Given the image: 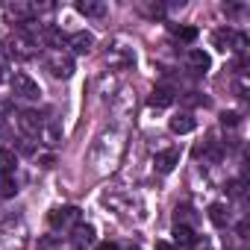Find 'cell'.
Instances as JSON below:
<instances>
[{
	"mask_svg": "<svg viewBox=\"0 0 250 250\" xmlns=\"http://www.w3.org/2000/svg\"><path fill=\"white\" fill-rule=\"evenodd\" d=\"M9 85H12V94H15L18 100H39V97H42L39 83H36L30 74H24V71L9 74Z\"/></svg>",
	"mask_w": 250,
	"mask_h": 250,
	"instance_id": "cell-5",
	"label": "cell"
},
{
	"mask_svg": "<svg viewBox=\"0 0 250 250\" xmlns=\"http://www.w3.org/2000/svg\"><path fill=\"white\" fill-rule=\"evenodd\" d=\"M94 250H118V244H115V241H100Z\"/></svg>",
	"mask_w": 250,
	"mask_h": 250,
	"instance_id": "cell-32",
	"label": "cell"
},
{
	"mask_svg": "<svg viewBox=\"0 0 250 250\" xmlns=\"http://www.w3.org/2000/svg\"><path fill=\"white\" fill-rule=\"evenodd\" d=\"M180 39H183V42H194V39H197V30H194V27H183V30H180Z\"/></svg>",
	"mask_w": 250,
	"mask_h": 250,
	"instance_id": "cell-27",
	"label": "cell"
},
{
	"mask_svg": "<svg viewBox=\"0 0 250 250\" xmlns=\"http://www.w3.org/2000/svg\"><path fill=\"white\" fill-rule=\"evenodd\" d=\"M174 244H177V247H194V244H197L194 229L186 227V224H174Z\"/></svg>",
	"mask_w": 250,
	"mask_h": 250,
	"instance_id": "cell-17",
	"label": "cell"
},
{
	"mask_svg": "<svg viewBox=\"0 0 250 250\" xmlns=\"http://www.w3.org/2000/svg\"><path fill=\"white\" fill-rule=\"evenodd\" d=\"M77 12L85 15V18H103L106 15V3H94V0H80L77 3Z\"/></svg>",
	"mask_w": 250,
	"mask_h": 250,
	"instance_id": "cell-21",
	"label": "cell"
},
{
	"mask_svg": "<svg viewBox=\"0 0 250 250\" xmlns=\"http://www.w3.org/2000/svg\"><path fill=\"white\" fill-rule=\"evenodd\" d=\"M212 44H215V50H221V53H227V50L244 53L247 36H244V33H235V30H229V27H224V30H215V33H212Z\"/></svg>",
	"mask_w": 250,
	"mask_h": 250,
	"instance_id": "cell-6",
	"label": "cell"
},
{
	"mask_svg": "<svg viewBox=\"0 0 250 250\" xmlns=\"http://www.w3.org/2000/svg\"><path fill=\"white\" fill-rule=\"evenodd\" d=\"M42 127H44L42 112H36V109H24V112L18 115V130L24 133V139H36V136H42Z\"/></svg>",
	"mask_w": 250,
	"mask_h": 250,
	"instance_id": "cell-8",
	"label": "cell"
},
{
	"mask_svg": "<svg viewBox=\"0 0 250 250\" xmlns=\"http://www.w3.org/2000/svg\"><path fill=\"white\" fill-rule=\"evenodd\" d=\"M188 68H191L194 74H206V71L212 68V59H209V53H206V50H200V47L188 50Z\"/></svg>",
	"mask_w": 250,
	"mask_h": 250,
	"instance_id": "cell-14",
	"label": "cell"
},
{
	"mask_svg": "<svg viewBox=\"0 0 250 250\" xmlns=\"http://www.w3.org/2000/svg\"><path fill=\"white\" fill-rule=\"evenodd\" d=\"M209 221H212L218 229H224V227L229 224V209H227V203H212V206H209Z\"/></svg>",
	"mask_w": 250,
	"mask_h": 250,
	"instance_id": "cell-20",
	"label": "cell"
},
{
	"mask_svg": "<svg viewBox=\"0 0 250 250\" xmlns=\"http://www.w3.org/2000/svg\"><path fill=\"white\" fill-rule=\"evenodd\" d=\"M21 153H27V156H33V153H36V147L30 145V139H21Z\"/></svg>",
	"mask_w": 250,
	"mask_h": 250,
	"instance_id": "cell-30",
	"label": "cell"
},
{
	"mask_svg": "<svg viewBox=\"0 0 250 250\" xmlns=\"http://www.w3.org/2000/svg\"><path fill=\"white\" fill-rule=\"evenodd\" d=\"M130 250H142V247H130Z\"/></svg>",
	"mask_w": 250,
	"mask_h": 250,
	"instance_id": "cell-34",
	"label": "cell"
},
{
	"mask_svg": "<svg viewBox=\"0 0 250 250\" xmlns=\"http://www.w3.org/2000/svg\"><path fill=\"white\" fill-rule=\"evenodd\" d=\"M3 9H6V15H12V18H15V24H30V21H33V15L39 12V6H33V3H24V0L6 3Z\"/></svg>",
	"mask_w": 250,
	"mask_h": 250,
	"instance_id": "cell-11",
	"label": "cell"
},
{
	"mask_svg": "<svg viewBox=\"0 0 250 250\" xmlns=\"http://www.w3.org/2000/svg\"><path fill=\"white\" fill-rule=\"evenodd\" d=\"M71 244H74V250H85V247H91V244H94V227L80 221V224L71 229Z\"/></svg>",
	"mask_w": 250,
	"mask_h": 250,
	"instance_id": "cell-13",
	"label": "cell"
},
{
	"mask_svg": "<svg viewBox=\"0 0 250 250\" xmlns=\"http://www.w3.org/2000/svg\"><path fill=\"white\" fill-rule=\"evenodd\" d=\"M124 133H118V130H109V133H103L97 142H94V147H91V165H94V171L97 174H109V171H115V165L121 162V156H124Z\"/></svg>",
	"mask_w": 250,
	"mask_h": 250,
	"instance_id": "cell-1",
	"label": "cell"
},
{
	"mask_svg": "<svg viewBox=\"0 0 250 250\" xmlns=\"http://www.w3.org/2000/svg\"><path fill=\"white\" fill-rule=\"evenodd\" d=\"M156 250H174V247H171L168 241H156Z\"/></svg>",
	"mask_w": 250,
	"mask_h": 250,
	"instance_id": "cell-33",
	"label": "cell"
},
{
	"mask_svg": "<svg viewBox=\"0 0 250 250\" xmlns=\"http://www.w3.org/2000/svg\"><path fill=\"white\" fill-rule=\"evenodd\" d=\"M194 127H197V121L188 115V112H180V115H174L171 118V130L177 133V136H186V133H194Z\"/></svg>",
	"mask_w": 250,
	"mask_h": 250,
	"instance_id": "cell-16",
	"label": "cell"
},
{
	"mask_svg": "<svg viewBox=\"0 0 250 250\" xmlns=\"http://www.w3.org/2000/svg\"><path fill=\"white\" fill-rule=\"evenodd\" d=\"M42 62H44V68L50 71V77H53V80H71V77H74V71H77L74 56H71L68 50H47Z\"/></svg>",
	"mask_w": 250,
	"mask_h": 250,
	"instance_id": "cell-2",
	"label": "cell"
},
{
	"mask_svg": "<svg viewBox=\"0 0 250 250\" xmlns=\"http://www.w3.org/2000/svg\"><path fill=\"white\" fill-rule=\"evenodd\" d=\"M3 80H9V62L0 56V83H3Z\"/></svg>",
	"mask_w": 250,
	"mask_h": 250,
	"instance_id": "cell-29",
	"label": "cell"
},
{
	"mask_svg": "<svg viewBox=\"0 0 250 250\" xmlns=\"http://www.w3.org/2000/svg\"><path fill=\"white\" fill-rule=\"evenodd\" d=\"M39 139H44L47 147H59V145H62V130H59V124H56V121H44Z\"/></svg>",
	"mask_w": 250,
	"mask_h": 250,
	"instance_id": "cell-18",
	"label": "cell"
},
{
	"mask_svg": "<svg viewBox=\"0 0 250 250\" xmlns=\"http://www.w3.org/2000/svg\"><path fill=\"white\" fill-rule=\"evenodd\" d=\"M177 165H180V150H177V147L159 150V153L153 156V168H156L159 174H171V171H174Z\"/></svg>",
	"mask_w": 250,
	"mask_h": 250,
	"instance_id": "cell-12",
	"label": "cell"
},
{
	"mask_svg": "<svg viewBox=\"0 0 250 250\" xmlns=\"http://www.w3.org/2000/svg\"><path fill=\"white\" fill-rule=\"evenodd\" d=\"M145 12H147L150 18H162V15H165V6H162V3H150V6H145Z\"/></svg>",
	"mask_w": 250,
	"mask_h": 250,
	"instance_id": "cell-25",
	"label": "cell"
},
{
	"mask_svg": "<svg viewBox=\"0 0 250 250\" xmlns=\"http://www.w3.org/2000/svg\"><path fill=\"white\" fill-rule=\"evenodd\" d=\"M18 171V156L9 147H0V177H15Z\"/></svg>",
	"mask_w": 250,
	"mask_h": 250,
	"instance_id": "cell-15",
	"label": "cell"
},
{
	"mask_svg": "<svg viewBox=\"0 0 250 250\" xmlns=\"http://www.w3.org/2000/svg\"><path fill=\"white\" fill-rule=\"evenodd\" d=\"M183 100H186V103H194V106H206V103H209L206 97H197V91H191V94H186Z\"/></svg>",
	"mask_w": 250,
	"mask_h": 250,
	"instance_id": "cell-28",
	"label": "cell"
},
{
	"mask_svg": "<svg viewBox=\"0 0 250 250\" xmlns=\"http://www.w3.org/2000/svg\"><path fill=\"white\" fill-rule=\"evenodd\" d=\"M153 109H165V106H171L174 103V91L171 88H165V85H159V88H153V94H150V100H147Z\"/></svg>",
	"mask_w": 250,
	"mask_h": 250,
	"instance_id": "cell-19",
	"label": "cell"
},
{
	"mask_svg": "<svg viewBox=\"0 0 250 250\" xmlns=\"http://www.w3.org/2000/svg\"><path fill=\"white\" fill-rule=\"evenodd\" d=\"M206 250H209V247H206Z\"/></svg>",
	"mask_w": 250,
	"mask_h": 250,
	"instance_id": "cell-35",
	"label": "cell"
},
{
	"mask_svg": "<svg viewBox=\"0 0 250 250\" xmlns=\"http://www.w3.org/2000/svg\"><path fill=\"white\" fill-rule=\"evenodd\" d=\"M47 224H50V229H56V232L74 229V227L80 224V209H77V206H53L50 215H47Z\"/></svg>",
	"mask_w": 250,
	"mask_h": 250,
	"instance_id": "cell-7",
	"label": "cell"
},
{
	"mask_svg": "<svg viewBox=\"0 0 250 250\" xmlns=\"http://www.w3.org/2000/svg\"><path fill=\"white\" fill-rule=\"evenodd\" d=\"M174 221H177V224H186V227H191V224H194V215H191V209H188V206H177V215H174Z\"/></svg>",
	"mask_w": 250,
	"mask_h": 250,
	"instance_id": "cell-23",
	"label": "cell"
},
{
	"mask_svg": "<svg viewBox=\"0 0 250 250\" xmlns=\"http://www.w3.org/2000/svg\"><path fill=\"white\" fill-rule=\"evenodd\" d=\"M244 194V183L241 180H232L229 183V197H241Z\"/></svg>",
	"mask_w": 250,
	"mask_h": 250,
	"instance_id": "cell-26",
	"label": "cell"
},
{
	"mask_svg": "<svg viewBox=\"0 0 250 250\" xmlns=\"http://www.w3.org/2000/svg\"><path fill=\"white\" fill-rule=\"evenodd\" d=\"M15 194H18L15 177H0V197H15Z\"/></svg>",
	"mask_w": 250,
	"mask_h": 250,
	"instance_id": "cell-22",
	"label": "cell"
},
{
	"mask_svg": "<svg viewBox=\"0 0 250 250\" xmlns=\"http://www.w3.org/2000/svg\"><path fill=\"white\" fill-rule=\"evenodd\" d=\"M65 44H68L74 53L85 56V53H91V50H94V36H91V33H85V30H77V33H71V36L65 39Z\"/></svg>",
	"mask_w": 250,
	"mask_h": 250,
	"instance_id": "cell-10",
	"label": "cell"
},
{
	"mask_svg": "<svg viewBox=\"0 0 250 250\" xmlns=\"http://www.w3.org/2000/svg\"><path fill=\"white\" fill-rule=\"evenodd\" d=\"M221 124H224V127H238V124H241V115H238V112H224V115H221Z\"/></svg>",
	"mask_w": 250,
	"mask_h": 250,
	"instance_id": "cell-24",
	"label": "cell"
},
{
	"mask_svg": "<svg viewBox=\"0 0 250 250\" xmlns=\"http://www.w3.org/2000/svg\"><path fill=\"white\" fill-rule=\"evenodd\" d=\"M0 238L9 250H21L24 241H27V224L21 215H6L3 224H0Z\"/></svg>",
	"mask_w": 250,
	"mask_h": 250,
	"instance_id": "cell-3",
	"label": "cell"
},
{
	"mask_svg": "<svg viewBox=\"0 0 250 250\" xmlns=\"http://www.w3.org/2000/svg\"><path fill=\"white\" fill-rule=\"evenodd\" d=\"M39 162H42V168H53V165H56V159H53L50 153H47V156H42Z\"/></svg>",
	"mask_w": 250,
	"mask_h": 250,
	"instance_id": "cell-31",
	"label": "cell"
},
{
	"mask_svg": "<svg viewBox=\"0 0 250 250\" xmlns=\"http://www.w3.org/2000/svg\"><path fill=\"white\" fill-rule=\"evenodd\" d=\"M106 65H112V68H130L133 62H136V53H133V47H127L124 42H115L109 50H106Z\"/></svg>",
	"mask_w": 250,
	"mask_h": 250,
	"instance_id": "cell-9",
	"label": "cell"
},
{
	"mask_svg": "<svg viewBox=\"0 0 250 250\" xmlns=\"http://www.w3.org/2000/svg\"><path fill=\"white\" fill-rule=\"evenodd\" d=\"M6 44H9V53H12L15 59H30V56H36V50H39V39H36L33 33H27V30H15Z\"/></svg>",
	"mask_w": 250,
	"mask_h": 250,
	"instance_id": "cell-4",
	"label": "cell"
}]
</instances>
